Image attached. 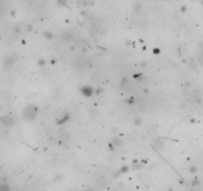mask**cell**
I'll return each mask as SVG.
<instances>
[{"instance_id":"2","label":"cell","mask_w":203,"mask_h":191,"mask_svg":"<svg viewBox=\"0 0 203 191\" xmlns=\"http://www.w3.org/2000/svg\"><path fill=\"white\" fill-rule=\"evenodd\" d=\"M80 92L83 96L85 97H90L93 93H94V89L92 87H89V86H84L80 89Z\"/></svg>"},{"instance_id":"15","label":"cell","mask_w":203,"mask_h":191,"mask_svg":"<svg viewBox=\"0 0 203 191\" xmlns=\"http://www.w3.org/2000/svg\"><path fill=\"white\" fill-rule=\"evenodd\" d=\"M85 191H93V190H91V189H86Z\"/></svg>"},{"instance_id":"7","label":"cell","mask_w":203,"mask_h":191,"mask_svg":"<svg viewBox=\"0 0 203 191\" xmlns=\"http://www.w3.org/2000/svg\"><path fill=\"white\" fill-rule=\"evenodd\" d=\"M70 37H72V33H70V32H68V31L62 32V38L64 41H68Z\"/></svg>"},{"instance_id":"6","label":"cell","mask_w":203,"mask_h":191,"mask_svg":"<svg viewBox=\"0 0 203 191\" xmlns=\"http://www.w3.org/2000/svg\"><path fill=\"white\" fill-rule=\"evenodd\" d=\"M154 145H156V148L162 149V148L164 147V143L162 142V139H156V141H154Z\"/></svg>"},{"instance_id":"13","label":"cell","mask_w":203,"mask_h":191,"mask_svg":"<svg viewBox=\"0 0 203 191\" xmlns=\"http://www.w3.org/2000/svg\"><path fill=\"white\" fill-rule=\"evenodd\" d=\"M39 64H40L41 66H44V65L46 64V61H45V60H39Z\"/></svg>"},{"instance_id":"5","label":"cell","mask_w":203,"mask_h":191,"mask_svg":"<svg viewBox=\"0 0 203 191\" xmlns=\"http://www.w3.org/2000/svg\"><path fill=\"white\" fill-rule=\"evenodd\" d=\"M70 115L68 114V113H64V115L60 119V120H58V124H62V123H64L66 121H68V119H70Z\"/></svg>"},{"instance_id":"4","label":"cell","mask_w":203,"mask_h":191,"mask_svg":"<svg viewBox=\"0 0 203 191\" xmlns=\"http://www.w3.org/2000/svg\"><path fill=\"white\" fill-rule=\"evenodd\" d=\"M133 9H134V11H136V12H140V11L142 10V3L139 2V1L135 2V3H134V6H133Z\"/></svg>"},{"instance_id":"8","label":"cell","mask_w":203,"mask_h":191,"mask_svg":"<svg viewBox=\"0 0 203 191\" xmlns=\"http://www.w3.org/2000/svg\"><path fill=\"white\" fill-rule=\"evenodd\" d=\"M111 143H112L114 146H119V145H121V140H120L118 137H114V138L112 139Z\"/></svg>"},{"instance_id":"14","label":"cell","mask_w":203,"mask_h":191,"mask_svg":"<svg viewBox=\"0 0 203 191\" xmlns=\"http://www.w3.org/2000/svg\"><path fill=\"white\" fill-rule=\"evenodd\" d=\"M189 171H190V172H195V171H196V167H195V166H191V168L189 169Z\"/></svg>"},{"instance_id":"3","label":"cell","mask_w":203,"mask_h":191,"mask_svg":"<svg viewBox=\"0 0 203 191\" xmlns=\"http://www.w3.org/2000/svg\"><path fill=\"white\" fill-rule=\"evenodd\" d=\"M70 138V135L68 132H62L60 134V139L62 140V142H68Z\"/></svg>"},{"instance_id":"9","label":"cell","mask_w":203,"mask_h":191,"mask_svg":"<svg viewBox=\"0 0 203 191\" xmlns=\"http://www.w3.org/2000/svg\"><path fill=\"white\" fill-rule=\"evenodd\" d=\"M133 122H134V124L139 125V124L142 122V119H141L140 117H137V118H135V119H134V121H133Z\"/></svg>"},{"instance_id":"10","label":"cell","mask_w":203,"mask_h":191,"mask_svg":"<svg viewBox=\"0 0 203 191\" xmlns=\"http://www.w3.org/2000/svg\"><path fill=\"white\" fill-rule=\"evenodd\" d=\"M198 63H199V65L203 66V51L201 52V54H200L199 58H198Z\"/></svg>"},{"instance_id":"1","label":"cell","mask_w":203,"mask_h":191,"mask_svg":"<svg viewBox=\"0 0 203 191\" xmlns=\"http://www.w3.org/2000/svg\"><path fill=\"white\" fill-rule=\"evenodd\" d=\"M38 111H39V109H38V108H37L36 106H34V105H29V106H27L25 109H24L22 114H23V117L25 118L26 120L31 121V120H34V119L37 117Z\"/></svg>"},{"instance_id":"11","label":"cell","mask_w":203,"mask_h":191,"mask_svg":"<svg viewBox=\"0 0 203 191\" xmlns=\"http://www.w3.org/2000/svg\"><path fill=\"white\" fill-rule=\"evenodd\" d=\"M141 167H143V165L141 163L133 164V169H139V168H141Z\"/></svg>"},{"instance_id":"12","label":"cell","mask_w":203,"mask_h":191,"mask_svg":"<svg viewBox=\"0 0 203 191\" xmlns=\"http://www.w3.org/2000/svg\"><path fill=\"white\" fill-rule=\"evenodd\" d=\"M45 36L48 38V39H52V35L51 33H49V32H47V33H45Z\"/></svg>"}]
</instances>
